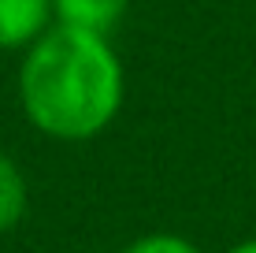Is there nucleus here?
I'll list each match as a JSON object with an SVG mask.
<instances>
[{"label":"nucleus","mask_w":256,"mask_h":253,"mask_svg":"<svg viewBox=\"0 0 256 253\" xmlns=\"http://www.w3.org/2000/svg\"><path fill=\"white\" fill-rule=\"evenodd\" d=\"M122 64L108 38L70 26H52L19 67L22 112L56 142H90L116 123L122 108Z\"/></svg>","instance_id":"f257e3e1"},{"label":"nucleus","mask_w":256,"mask_h":253,"mask_svg":"<svg viewBox=\"0 0 256 253\" xmlns=\"http://www.w3.org/2000/svg\"><path fill=\"white\" fill-rule=\"evenodd\" d=\"M52 30V0H0V52L30 49Z\"/></svg>","instance_id":"f03ea898"},{"label":"nucleus","mask_w":256,"mask_h":253,"mask_svg":"<svg viewBox=\"0 0 256 253\" xmlns=\"http://www.w3.org/2000/svg\"><path fill=\"white\" fill-rule=\"evenodd\" d=\"M126 8L130 0H52V19L60 26H70V30L108 38L126 15Z\"/></svg>","instance_id":"7ed1b4c3"},{"label":"nucleus","mask_w":256,"mask_h":253,"mask_svg":"<svg viewBox=\"0 0 256 253\" xmlns=\"http://www.w3.org/2000/svg\"><path fill=\"white\" fill-rule=\"evenodd\" d=\"M26 216V179L19 164L0 149V234L15 231Z\"/></svg>","instance_id":"20e7f679"},{"label":"nucleus","mask_w":256,"mask_h":253,"mask_svg":"<svg viewBox=\"0 0 256 253\" xmlns=\"http://www.w3.org/2000/svg\"><path fill=\"white\" fill-rule=\"evenodd\" d=\"M122 253H200V249L193 246L190 238L174 234V231H152V234H141V238H134Z\"/></svg>","instance_id":"39448f33"},{"label":"nucleus","mask_w":256,"mask_h":253,"mask_svg":"<svg viewBox=\"0 0 256 253\" xmlns=\"http://www.w3.org/2000/svg\"><path fill=\"white\" fill-rule=\"evenodd\" d=\"M226 253H256V238H245V242H238V246H230Z\"/></svg>","instance_id":"423d86ee"}]
</instances>
